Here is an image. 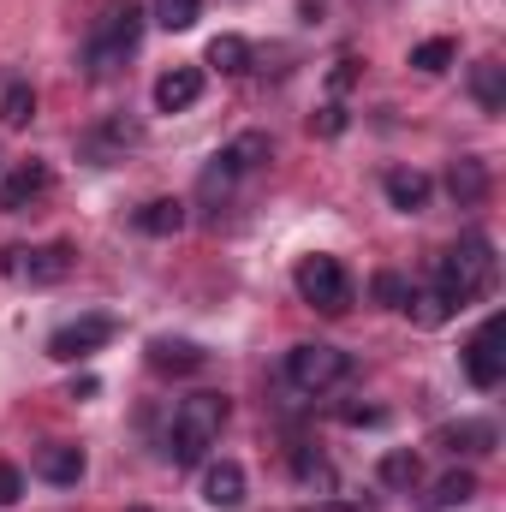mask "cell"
<instances>
[{
  "instance_id": "6da1fadb",
  "label": "cell",
  "mask_w": 506,
  "mask_h": 512,
  "mask_svg": "<svg viewBox=\"0 0 506 512\" xmlns=\"http://www.w3.org/2000/svg\"><path fill=\"white\" fill-rule=\"evenodd\" d=\"M221 429H227V393H191V399H179L173 429H167V459L173 465H203L209 447L221 441Z\"/></svg>"
},
{
  "instance_id": "7a4b0ae2",
  "label": "cell",
  "mask_w": 506,
  "mask_h": 512,
  "mask_svg": "<svg viewBox=\"0 0 506 512\" xmlns=\"http://www.w3.org/2000/svg\"><path fill=\"white\" fill-rule=\"evenodd\" d=\"M495 286V245L483 239V233H465L453 251L441 256V268H435V292L453 304V310H465L471 298H483Z\"/></svg>"
},
{
  "instance_id": "3957f363",
  "label": "cell",
  "mask_w": 506,
  "mask_h": 512,
  "mask_svg": "<svg viewBox=\"0 0 506 512\" xmlns=\"http://www.w3.org/2000/svg\"><path fill=\"white\" fill-rule=\"evenodd\" d=\"M137 42H143V12H137L131 0L126 6H108V12L96 18L90 42H84V72H90V78H114L131 54H137Z\"/></svg>"
},
{
  "instance_id": "277c9868",
  "label": "cell",
  "mask_w": 506,
  "mask_h": 512,
  "mask_svg": "<svg viewBox=\"0 0 506 512\" xmlns=\"http://www.w3.org/2000/svg\"><path fill=\"white\" fill-rule=\"evenodd\" d=\"M298 298L322 316H346L352 310V274L340 256H304L298 262Z\"/></svg>"
},
{
  "instance_id": "5b68a950",
  "label": "cell",
  "mask_w": 506,
  "mask_h": 512,
  "mask_svg": "<svg viewBox=\"0 0 506 512\" xmlns=\"http://www.w3.org/2000/svg\"><path fill=\"white\" fill-rule=\"evenodd\" d=\"M352 376V352H340V346H292L286 352V382L298 387V393H328V387H340Z\"/></svg>"
},
{
  "instance_id": "8992f818",
  "label": "cell",
  "mask_w": 506,
  "mask_h": 512,
  "mask_svg": "<svg viewBox=\"0 0 506 512\" xmlns=\"http://www.w3.org/2000/svg\"><path fill=\"white\" fill-rule=\"evenodd\" d=\"M114 334H120V322H114V316H78V322H66V328H54V334H48V358H54V364H78V358L102 352Z\"/></svg>"
},
{
  "instance_id": "52a82bcc",
  "label": "cell",
  "mask_w": 506,
  "mask_h": 512,
  "mask_svg": "<svg viewBox=\"0 0 506 512\" xmlns=\"http://www.w3.org/2000/svg\"><path fill=\"white\" fill-rule=\"evenodd\" d=\"M72 245L60 239V245H42V251H6L0 256V274H12V280H30V286H54V280H66L72 274Z\"/></svg>"
},
{
  "instance_id": "ba28073f",
  "label": "cell",
  "mask_w": 506,
  "mask_h": 512,
  "mask_svg": "<svg viewBox=\"0 0 506 512\" xmlns=\"http://www.w3.org/2000/svg\"><path fill=\"white\" fill-rule=\"evenodd\" d=\"M54 191V167L48 161H18L6 179H0V215H24L30 203H42Z\"/></svg>"
},
{
  "instance_id": "9c48e42d",
  "label": "cell",
  "mask_w": 506,
  "mask_h": 512,
  "mask_svg": "<svg viewBox=\"0 0 506 512\" xmlns=\"http://www.w3.org/2000/svg\"><path fill=\"white\" fill-rule=\"evenodd\" d=\"M465 376H471V387H501L506 376V358H501V316H489L477 334H471V346H465Z\"/></svg>"
},
{
  "instance_id": "30bf717a",
  "label": "cell",
  "mask_w": 506,
  "mask_h": 512,
  "mask_svg": "<svg viewBox=\"0 0 506 512\" xmlns=\"http://www.w3.org/2000/svg\"><path fill=\"white\" fill-rule=\"evenodd\" d=\"M203 507H215V512L245 507V465H233V459L209 465V471H203Z\"/></svg>"
},
{
  "instance_id": "8fae6325",
  "label": "cell",
  "mask_w": 506,
  "mask_h": 512,
  "mask_svg": "<svg viewBox=\"0 0 506 512\" xmlns=\"http://www.w3.org/2000/svg\"><path fill=\"white\" fill-rule=\"evenodd\" d=\"M197 96H203V72L197 66H173V72L155 78V108L161 114H185V108H197Z\"/></svg>"
},
{
  "instance_id": "7c38bea8",
  "label": "cell",
  "mask_w": 506,
  "mask_h": 512,
  "mask_svg": "<svg viewBox=\"0 0 506 512\" xmlns=\"http://www.w3.org/2000/svg\"><path fill=\"white\" fill-rule=\"evenodd\" d=\"M495 441H501V429L489 417H465V423L435 429V447H447V453H495Z\"/></svg>"
},
{
  "instance_id": "4fadbf2b",
  "label": "cell",
  "mask_w": 506,
  "mask_h": 512,
  "mask_svg": "<svg viewBox=\"0 0 506 512\" xmlns=\"http://www.w3.org/2000/svg\"><path fill=\"white\" fill-rule=\"evenodd\" d=\"M36 477L54 483V489H72V483L84 477V447H72V441H48V447H36Z\"/></svg>"
},
{
  "instance_id": "5bb4252c",
  "label": "cell",
  "mask_w": 506,
  "mask_h": 512,
  "mask_svg": "<svg viewBox=\"0 0 506 512\" xmlns=\"http://www.w3.org/2000/svg\"><path fill=\"white\" fill-rule=\"evenodd\" d=\"M381 185H387V203H393L399 215H423V209H429V197H435L429 173H417V167H393Z\"/></svg>"
},
{
  "instance_id": "9a60e30c",
  "label": "cell",
  "mask_w": 506,
  "mask_h": 512,
  "mask_svg": "<svg viewBox=\"0 0 506 512\" xmlns=\"http://www.w3.org/2000/svg\"><path fill=\"white\" fill-rule=\"evenodd\" d=\"M447 191L459 197V209H477V203L489 197V167H483L477 155H459V161L447 167Z\"/></svg>"
},
{
  "instance_id": "2e32d148",
  "label": "cell",
  "mask_w": 506,
  "mask_h": 512,
  "mask_svg": "<svg viewBox=\"0 0 506 512\" xmlns=\"http://www.w3.org/2000/svg\"><path fill=\"white\" fill-rule=\"evenodd\" d=\"M149 364H155L161 376H191V370L209 364V352L191 346V340H149Z\"/></svg>"
},
{
  "instance_id": "e0dca14e",
  "label": "cell",
  "mask_w": 506,
  "mask_h": 512,
  "mask_svg": "<svg viewBox=\"0 0 506 512\" xmlns=\"http://www.w3.org/2000/svg\"><path fill=\"white\" fill-rule=\"evenodd\" d=\"M137 233H149V239H173V233H185V203H179V197H155V203H143V209H137Z\"/></svg>"
},
{
  "instance_id": "ac0fdd59",
  "label": "cell",
  "mask_w": 506,
  "mask_h": 512,
  "mask_svg": "<svg viewBox=\"0 0 506 512\" xmlns=\"http://www.w3.org/2000/svg\"><path fill=\"white\" fill-rule=\"evenodd\" d=\"M471 96L483 114H506V66L501 60H477L471 66Z\"/></svg>"
},
{
  "instance_id": "d6986e66",
  "label": "cell",
  "mask_w": 506,
  "mask_h": 512,
  "mask_svg": "<svg viewBox=\"0 0 506 512\" xmlns=\"http://www.w3.org/2000/svg\"><path fill=\"white\" fill-rule=\"evenodd\" d=\"M376 477L387 483V489H399V495H411V489L423 483V459H417L411 447H393V453H381Z\"/></svg>"
},
{
  "instance_id": "ffe728a7",
  "label": "cell",
  "mask_w": 506,
  "mask_h": 512,
  "mask_svg": "<svg viewBox=\"0 0 506 512\" xmlns=\"http://www.w3.org/2000/svg\"><path fill=\"white\" fill-rule=\"evenodd\" d=\"M251 60H256L251 42H245V36H233V30L209 42V66H215L221 78H245V72H251Z\"/></svg>"
},
{
  "instance_id": "44dd1931",
  "label": "cell",
  "mask_w": 506,
  "mask_h": 512,
  "mask_svg": "<svg viewBox=\"0 0 506 512\" xmlns=\"http://www.w3.org/2000/svg\"><path fill=\"white\" fill-rule=\"evenodd\" d=\"M292 471H298V483H304V489H316V501L340 489V477H334V465H328V459H322L316 447H298V453H292Z\"/></svg>"
},
{
  "instance_id": "7402d4cb",
  "label": "cell",
  "mask_w": 506,
  "mask_h": 512,
  "mask_svg": "<svg viewBox=\"0 0 506 512\" xmlns=\"http://www.w3.org/2000/svg\"><path fill=\"white\" fill-rule=\"evenodd\" d=\"M221 155H227V161H233L239 173H256V167H262V161L274 155V143H268V131H239V137H233V143H227Z\"/></svg>"
},
{
  "instance_id": "603a6c76",
  "label": "cell",
  "mask_w": 506,
  "mask_h": 512,
  "mask_svg": "<svg viewBox=\"0 0 506 512\" xmlns=\"http://www.w3.org/2000/svg\"><path fill=\"white\" fill-rule=\"evenodd\" d=\"M239 179H245V173H239V167H233L227 155H215V161L203 167V179H197V191H203V203H227Z\"/></svg>"
},
{
  "instance_id": "cb8c5ba5",
  "label": "cell",
  "mask_w": 506,
  "mask_h": 512,
  "mask_svg": "<svg viewBox=\"0 0 506 512\" xmlns=\"http://www.w3.org/2000/svg\"><path fill=\"white\" fill-rule=\"evenodd\" d=\"M36 120V90L30 84H6V96H0V126H30Z\"/></svg>"
},
{
  "instance_id": "d4e9b609",
  "label": "cell",
  "mask_w": 506,
  "mask_h": 512,
  "mask_svg": "<svg viewBox=\"0 0 506 512\" xmlns=\"http://www.w3.org/2000/svg\"><path fill=\"white\" fill-rule=\"evenodd\" d=\"M143 131L131 126V120H108V126L96 131V137H84V155L90 161H108V149H120V143H137Z\"/></svg>"
},
{
  "instance_id": "484cf974",
  "label": "cell",
  "mask_w": 506,
  "mask_h": 512,
  "mask_svg": "<svg viewBox=\"0 0 506 512\" xmlns=\"http://www.w3.org/2000/svg\"><path fill=\"white\" fill-rule=\"evenodd\" d=\"M453 60H459V48H453L447 36H429V42H417V48H411V66H417V72H429V78H435V72H447Z\"/></svg>"
},
{
  "instance_id": "4316f807",
  "label": "cell",
  "mask_w": 506,
  "mask_h": 512,
  "mask_svg": "<svg viewBox=\"0 0 506 512\" xmlns=\"http://www.w3.org/2000/svg\"><path fill=\"white\" fill-rule=\"evenodd\" d=\"M405 310H411V322H417V328H441V322L453 316V304H447L435 286H429V292H411V298H405Z\"/></svg>"
},
{
  "instance_id": "83f0119b",
  "label": "cell",
  "mask_w": 506,
  "mask_h": 512,
  "mask_svg": "<svg viewBox=\"0 0 506 512\" xmlns=\"http://www.w3.org/2000/svg\"><path fill=\"white\" fill-rule=\"evenodd\" d=\"M161 30H191L197 18H203V0H155V12H149Z\"/></svg>"
},
{
  "instance_id": "f1b7e54d",
  "label": "cell",
  "mask_w": 506,
  "mask_h": 512,
  "mask_svg": "<svg viewBox=\"0 0 506 512\" xmlns=\"http://www.w3.org/2000/svg\"><path fill=\"white\" fill-rule=\"evenodd\" d=\"M435 501H441V507H465V501H477V477H471V471H447V477L435 483Z\"/></svg>"
},
{
  "instance_id": "f546056e",
  "label": "cell",
  "mask_w": 506,
  "mask_h": 512,
  "mask_svg": "<svg viewBox=\"0 0 506 512\" xmlns=\"http://www.w3.org/2000/svg\"><path fill=\"white\" fill-rule=\"evenodd\" d=\"M370 292H376V298L387 304V310H405V298H411V286H405V280H399L393 268H381V274H376V286H370Z\"/></svg>"
},
{
  "instance_id": "4dcf8cb0",
  "label": "cell",
  "mask_w": 506,
  "mask_h": 512,
  "mask_svg": "<svg viewBox=\"0 0 506 512\" xmlns=\"http://www.w3.org/2000/svg\"><path fill=\"white\" fill-rule=\"evenodd\" d=\"M310 131H322V137H340V131H346V108H340V102H328L322 114H310Z\"/></svg>"
},
{
  "instance_id": "1f68e13d",
  "label": "cell",
  "mask_w": 506,
  "mask_h": 512,
  "mask_svg": "<svg viewBox=\"0 0 506 512\" xmlns=\"http://www.w3.org/2000/svg\"><path fill=\"white\" fill-rule=\"evenodd\" d=\"M24 495V471L18 465H0V507H12Z\"/></svg>"
},
{
  "instance_id": "d6a6232c",
  "label": "cell",
  "mask_w": 506,
  "mask_h": 512,
  "mask_svg": "<svg viewBox=\"0 0 506 512\" xmlns=\"http://www.w3.org/2000/svg\"><path fill=\"white\" fill-rule=\"evenodd\" d=\"M340 423H387L381 405H340Z\"/></svg>"
},
{
  "instance_id": "836d02e7",
  "label": "cell",
  "mask_w": 506,
  "mask_h": 512,
  "mask_svg": "<svg viewBox=\"0 0 506 512\" xmlns=\"http://www.w3.org/2000/svg\"><path fill=\"white\" fill-rule=\"evenodd\" d=\"M96 393H102V382H96V376H78V382L66 387V399H96Z\"/></svg>"
},
{
  "instance_id": "e575fe53",
  "label": "cell",
  "mask_w": 506,
  "mask_h": 512,
  "mask_svg": "<svg viewBox=\"0 0 506 512\" xmlns=\"http://www.w3.org/2000/svg\"><path fill=\"white\" fill-rule=\"evenodd\" d=\"M352 66H358V60H340V66H334V78H328V84H334V90H346V84H352V78H358V72H352Z\"/></svg>"
},
{
  "instance_id": "d590c367",
  "label": "cell",
  "mask_w": 506,
  "mask_h": 512,
  "mask_svg": "<svg viewBox=\"0 0 506 512\" xmlns=\"http://www.w3.org/2000/svg\"><path fill=\"white\" fill-rule=\"evenodd\" d=\"M310 512H358V507H346V501H334V495H322V501H316Z\"/></svg>"
}]
</instances>
